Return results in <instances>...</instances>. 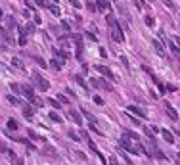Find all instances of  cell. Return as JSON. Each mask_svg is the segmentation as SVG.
<instances>
[{
    "mask_svg": "<svg viewBox=\"0 0 180 165\" xmlns=\"http://www.w3.org/2000/svg\"><path fill=\"white\" fill-rule=\"evenodd\" d=\"M106 19H107V25H109V35H111V38H113L115 42H123V41H125V35H123V31H121L119 23L115 21V17H113L111 14H107Z\"/></svg>",
    "mask_w": 180,
    "mask_h": 165,
    "instance_id": "cell-1",
    "label": "cell"
},
{
    "mask_svg": "<svg viewBox=\"0 0 180 165\" xmlns=\"http://www.w3.org/2000/svg\"><path fill=\"white\" fill-rule=\"evenodd\" d=\"M31 77H33V81H35V87H37V88H40V90H44V92H46L48 88H50V82H48L46 79L42 77V75L38 73V71H33Z\"/></svg>",
    "mask_w": 180,
    "mask_h": 165,
    "instance_id": "cell-2",
    "label": "cell"
},
{
    "mask_svg": "<svg viewBox=\"0 0 180 165\" xmlns=\"http://www.w3.org/2000/svg\"><path fill=\"white\" fill-rule=\"evenodd\" d=\"M119 144H121V148H123V150H126L129 154H138V152H140V146H132V144L129 142V138H125V136L119 140Z\"/></svg>",
    "mask_w": 180,
    "mask_h": 165,
    "instance_id": "cell-3",
    "label": "cell"
},
{
    "mask_svg": "<svg viewBox=\"0 0 180 165\" xmlns=\"http://www.w3.org/2000/svg\"><path fill=\"white\" fill-rule=\"evenodd\" d=\"M90 87L94 88H106V90H111V85H107L106 81H102V79H90Z\"/></svg>",
    "mask_w": 180,
    "mask_h": 165,
    "instance_id": "cell-4",
    "label": "cell"
},
{
    "mask_svg": "<svg viewBox=\"0 0 180 165\" xmlns=\"http://www.w3.org/2000/svg\"><path fill=\"white\" fill-rule=\"evenodd\" d=\"M96 69H98V71H100L102 75H106L107 79H115V75L111 73V69H109V67H106V65H96Z\"/></svg>",
    "mask_w": 180,
    "mask_h": 165,
    "instance_id": "cell-5",
    "label": "cell"
},
{
    "mask_svg": "<svg viewBox=\"0 0 180 165\" xmlns=\"http://www.w3.org/2000/svg\"><path fill=\"white\" fill-rule=\"evenodd\" d=\"M165 111H167V115H169V117H171L172 121H176V119H178V113H176V110L172 108L171 104H165Z\"/></svg>",
    "mask_w": 180,
    "mask_h": 165,
    "instance_id": "cell-6",
    "label": "cell"
},
{
    "mask_svg": "<svg viewBox=\"0 0 180 165\" xmlns=\"http://www.w3.org/2000/svg\"><path fill=\"white\" fill-rule=\"evenodd\" d=\"M152 46L155 48V52H157L159 56H165V48H163V44L157 41V38H152Z\"/></svg>",
    "mask_w": 180,
    "mask_h": 165,
    "instance_id": "cell-7",
    "label": "cell"
},
{
    "mask_svg": "<svg viewBox=\"0 0 180 165\" xmlns=\"http://www.w3.org/2000/svg\"><path fill=\"white\" fill-rule=\"evenodd\" d=\"M4 21H6V29H8V31H12V29H15V27H17V23H15L14 15H6V17H4Z\"/></svg>",
    "mask_w": 180,
    "mask_h": 165,
    "instance_id": "cell-8",
    "label": "cell"
},
{
    "mask_svg": "<svg viewBox=\"0 0 180 165\" xmlns=\"http://www.w3.org/2000/svg\"><path fill=\"white\" fill-rule=\"evenodd\" d=\"M23 115L27 117V119H31L33 115H35V108H33V106H29V104H25V106H23Z\"/></svg>",
    "mask_w": 180,
    "mask_h": 165,
    "instance_id": "cell-9",
    "label": "cell"
},
{
    "mask_svg": "<svg viewBox=\"0 0 180 165\" xmlns=\"http://www.w3.org/2000/svg\"><path fill=\"white\" fill-rule=\"evenodd\" d=\"M21 92H23L27 98H33L35 96V90H33V85H25V87H21Z\"/></svg>",
    "mask_w": 180,
    "mask_h": 165,
    "instance_id": "cell-10",
    "label": "cell"
},
{
    "mask_svg": "<svg viewBox=\"0 0 180 165\" xmlns=\"http://www.w3.org/2000/svg\"><path fill=\"white\" fill-rule=\"evenodd\" d=\"M123 136L129 138V140H134L136 144H138V140H140V136H138L136 133H132V131H125V133H123Z\"/></svg>",
    "mask_w": 180,
    "mask_h": 165,
    "instance_id": "cell-11",
    "label": "cell"
},
{
    "mask_svg": "<svg viewBox=\"0 0 180 165\" xmlns=\"http://www.w3.org/2000/svg\"><path fill=\"white\" fill-rule=\"evenodd\" d=\"M161 134H163V138H165V140H167L169 144H172V142H174V136H172V133H171V131L163 129V131H161Z\"/></svg>",
    "mask_w": 180,
    "mask_h": 165,
    "instance_id": "cell-12",
    "label": "cell"
},
{
    "mask_svg": "<svg viewBox=\"0 0 180 165\" xmlns=\"http://www.w3.org/2000/svg\"><path fill=\"white\" fill-rule=\"evenodd\" d=\"M167 46L171 48V52H172V54H176V56L180 54V48H178V44H176L174 41H167Z\"/></svg>",
    "mask_w": 180,
    "mask_h": 165,
    "instance_id": "cell-13",
    "label": "cell"
},
{
    "mask_svg": "<svg viewBox=\"0 0 180 165\" xmlns=\"http://www.w3.org/2000/svg\"><path fill=\"white\" fill-rule=\"evenodd\" d=\"M98 2V10H100V12H107V10H109V2H107V0H96Z\"/></svg>",
    "mask_w": 180,
    "mask_h": 165,
    "instance_id": "cell-14",
    "label": "cell"
},
{
    "mask_svg": "<svg viewBox=\"0 0 180 165\" xmlns=\"http://www.w3.org/2000/svg\"><path fill=\"white\" fill-rule=\"evenodd\" d=\"M129 111H130V113H136V115H138V117H142V119H144V117H146V113H144L142 110H138L136 106H129Z\"/></svg>",
    "mask_w": 180,
    "mask_h": 165,
    "instance_id": "cell-15",
    "label": "cell"
},
{
    "mask_svg": "<svg viewBox=\"0 0 180 165\" xmlns=\"http://www.w3.org/2000/svg\"><path fill=\"white\" fill-rule=\"evenodd\" d=\"M54 54L56 56H58V58H61V60H67V58H69V54H67V52H65V50H58V48H54Z\"/></svg>",
    "mask_w": 180,
    "mask_h": 165,
    "instance_id": "cell-16",
    "label": "cell"
},
{
    "mask_svg": "<svg viewBox=\"0 0 180 165\" xmlns=\"http://www.w3.org/2000/svg\"><path fill=\"white\" fill-rule=\"evenodd\" d=\"M12 65L17 67V69H21V71H25V65H23V62L19 60V58H14V60H12Z\"/></svg>",
    "mask_w": 180,
    "mask_h": 165,
    "instance_id": "cell-17",
    "label": "cell"
},
{
    "mask_svg": "<svg viewBox=\"0 0 180 165\" xmlns=\"http://www.w3.org/2000/svg\"><path fill=\"white\" fill-rule=\"evenodd\" d=\"M50 65H52V69H61L63 67V60H58V58H56V60L50 62Z\"/></svg>",
    "mask_w": 180,
    "mask_h": 165,
    "instance_id": "cell-18",
    "label": "cell"
},
{
    "mask_svg": "<svg viewBox=\"0 0 180 165\" xmlns=\"http://www.w3.org/2000/svg\"><path fill=\"white\" fill-rule=\"evenodd\" d=\"M69 117H71V119H73L77 125H81V123H83V119H81V115H79L77 111H69Z\"/></svg>",
    "mask_w": 180,
    "mask_h": 165,
    "instance_id": "cell-19",
    "label": "cell"
},
{
    "mask_svg": "<svg viewBox=\"0 0 180 165\" xmlns=\"http://www.w3.org/2000/svg\"><path fill=\"white\" fill-rule=\"evenodd\" d=\"M81 113H83V115H84V117H86V119H88V121H90V123H94V125H96V117H94V115H92V113H88V111H86V110H81Z\"/></svg>",
    "mask_w": 180,
    "mask_h": 165,
    "instance_id": "cell-20",
    "label": "cell"
},
{
    "mask_svg": "<svg viewBox=\"0 0 180 165\" xmlns=\"http://www.w3.org/2000/svg\"><path fill=\"white\" fill-rule=\"evenodd\" d=\"M29 102H31L33 106H37V108H40V106L44 104V102H42V100H38V96H33V98H29Z\"/></svg>",
    "mask_w": 180,
    "mask_h": 165,
    "instance_id": "cell-21",
    "label": "cell"
},
{
    "mask_svg": "<svg viewBox=\"0 0 180 165\" xmlns=\"http://www.w3.org/2000/svg\"><path fill=\"white\" fill-rule=\"evenodd\" d=\"M153 156H155L157 159H167V157H165V154H163L161 150H157V148H153Z\"/></svg>",
    "mask_w": 180,
    "mask_h": 165,
    "instance_id": "cell-22",
    "label": "cell"
},
{
    "mask_svg": "<svg viewBox=\"0 0 180 165\" xmlns=\"http://www.w3.org/2000/svg\"><path fill=\"white\" fill-rule=\"evenodd\" d=\"M48 102H50V106H52V108H56V110H60V108H61V102H58L56 98H50Z\"/></svg>",
    "mask_w": 180,
    "mask_h": 165,
    "instance_id": "cell-23",
    "label": "cell"
},
{
    "mask_svg": "<svg viewBox=\"0 0 180 165\" xmlns=\"http://www.w3.org/2000/svg\"><path fill=\"white\" fill-rule=\"evenodd\" d=\"M44 154H48V156H52V157H56V150L52 146H44Z\"/></svg>",
    "mask_w": 180,
    "mask_h": 165,
    "instance_id": "cell-24",
    "label": "cell"
},
{
    "mask_svg": "<svg viewBox=\"0 0 180 165\" xmlns=\"http://www.w3.org/2000/svg\"><path fill=\"white\" fill-rule=\"evenodd\" d=\"M8 129H14V131H17V129H19L17 121H14V119H8Z\"/></svg>",
    "mask_w": 180,
    "mask_h": 165,
    "instance_id": "cell-25",
    "label": "cell"
},
{
    "mask_svg": "<svg viewBox=\"0 0 180 165\" xmlns=\"http://www.w3.org/2000/svg\"><path fill=\"white\" fill-rule=\"evenodd\" d=\"M37 4L40 6V8H52V4L48 2V0H37Z\"/></svg>",
    "mask_w": 180,
    "mask_h": 165,
    "instance_id": "cell-26",
    "label": "cell"
},
{
    "mask_svg": "<svg viewBox=\"0 0 180 165\" xmlns=\"http://www.w3.org/2000/svg\"><path fill=\"white\" fill-rule=\"evenodd\" d=\"M6 98H8V102H10L12 106H21V102H19L15 96H6Z\"/></svg>",
    "mask_w": 180,
    "mask_h": 165,
    "instance_id": "cell-27",
    "label": "cell"
},
{
    "mask_svg": "<svg viewBox=\"0 0 180 165\" xmlns=\"http://www.w3.org/2000/svg\"><path fill=\"white\" fill-rule=\"evenodd\" d=\"M144 21H146V25H148V27H153V25H155V19H153L152 15H146V19H144Z\"/></svg>",
    "mask_w": 180,
    "mask_h": 165,
    "instance_id": "cell-28",
    "label": "cell"
},
{
    "mask_svg": "<svg viewBox=\"0 0 180 165\" xmlns=\"http://www.w3.org/2000/svg\"><path fill=\"white\" fill-rule=\"evenodd\" d=\"M29 136H31V138H35V140H44V138H42V136H38V134L35 133L33 129H29ZM44 142H46V140H44Z\"/></svg>",
    "mask_w": 180,
    "mask_h": 165,
    "instance_id": "cell-29",
    "label": "cell"
},
{
    "mask_svg": "<svg viewBox=\"0 0 180 165\" xmlns=\"http://www.w3.org/2000/svg\"><path fill=\"white\" fill-rule=\"evenodd\" d=\"M75 81H77V82H79V85H81L83 88H86V82H84V79L81 77V75H75Z\"/></svg>",
    "mask_w": 180,
    "mask_h": 165,
    "instance_id": "cell-30",
    "label": "cell"
},
{
    "mask_svg": "<svg viewBox=\"0 0 180 165\" xmlns=\"http://www.w3.org/2000/svg\"><path fill=\"white\" fill-rule=\"evenodd\" d=\"M50 119H52V121H56V123H61V117H60L58 113H56V111H52V113H50Z\"/></svg>",
    "mask_w": 180,
    "mask_h": 165,
    "instance_id": "cell-31",
    "label": "cell"
},
{
    "mask_svg": "<svg viewBox=\"0 0 180 165\" xmlns=\"http://www.w3.org/2000/svg\"><path fill=\"white\" fill-rule=\"evenodd\" d=\"M33 60H35V62H37V64H38V65H44V67H46V62H44V60H42V58H40V56H33Z\"/></svg>",
    "mask_w": 180,
    "mask_h": 165,
    "instance_id": "cell-32",
    "label": "cell"
},
{
    "mask_svg": "<svg viewBox=\"0 0 180 165\" xmlns=\"http://www.w3.org/2000/svg\"><path fill=\"white\" fill-rule=\"evenodd\" d=\"M161 2H163V4H165V6H167V8H169V10H176V6L172 4L171 0H161Z\"/></svg>",
    "mask_w": 180,
    "mask_h": 165,
    "instance_id": "cell-33",
    "label": "cell"
},
{
    "mask_svg": "<svg viewBox=\"0 0 180 165\" xmlns=\"http://www.w3.org/2000/svg\"><path fill=\"white\" fill-rule=\"evenodd\" d=\"M61 29L69 33V31H71V25H69V21H61Z\"/></svg>",
    "mask_w": 180,
    "mask_h": 165,
    "instance_id": "cell-34",
    "label": "cell"
},
{
    "mask_svg": "<svg viewBox=\"0 0 180 165\" xmlns=\"http://www.w3.org/2000/svg\"><path fill=\"white\" fill-rule=\"evenodd\" d=\"M10 88H12L14 92H21V87H17L15 82H10Z\"/></svg>",
    "mask_w": 180,
    "mask_h": 165,
    "instance_id": "cell-35",
    "label": "cell"
},
{
    "mask_svg": "<svg viewBox=\"0 0 180 165\" xmlns=\"http://www.w3.org/2000/svg\"><path fill=\"white\" fill-rule=\"evenodd\" d=\"M69 138H73L75 142H79V140H81V136H79V134H75L73 131H69Z\"/></svg>",
    "mask_w": 180,
    "mask_h": 165,
    "instance_id": "cell-36",
    "label": "cell"
},
{
    "mask_svg": "<svg viewBox=\"0 0 180 165\" xmlns=\"http://www.w3.org/2000/svg\"><path fill=\"white\" fill-rule=\"evenodd\" d=\"M56 98H60V102L61 104H69V98H65V96H61V94H58Z\"/></svg>",
    "mask_w": 180,
    "mask_h": 165,
    "instance_id": "cell-37",
    "label": "cell"
},
{
    "mask_svg": "<svg viewBox=\"0 0 180 165\" xmlns=\"http://www.w3.org/2000/svg\"><path fill=\"white\" fill-rule=\"evenodd\" d=\"M19 46H25V44H27V37H19Z\"/></svg>",
    "mask_w": 180,
    "mask_h": 165,
    "instance_id": "cell-38",
    "label": "cell"
},
{
    "mask_svg": "<svg viewBox=\"0 0 180 165\" xmlns=\"http://www.w3.org/2000/svg\"><path fill=\"white\" fill-rule=\"evenodd\" d=\"M94 102H96L98 106H104V100H102V98H100V96H94Z\"/></svg>",
    "mask_w": 180,
    "mask_h": 165,
    "instance_id": "cell-39",
    "label": "cell"
},
{
    "mask_svg": "<svg viewBox=\"0 0 180 165\" xmlns=\"http://www.w3.org/2000/svg\"><path fill=\"white\" fill-rule=\"evenodd\" d=\"M75 156H77V157H79V159H86V156H84L83 152H75Z\"/></svg>",
    "mask_w": 180,
    "mask_h": 165,
    "instance_id": "cell-40",
    "label": "cell"
},
{
    "mask_svg": "<svg viewBox=\"0 0 180 165\" xmlns=\"http://www.w3.org/2000/svg\"><path fill=\"white\" fill-rule=\"evenodd\" d=\"M52 14H54V15H60V8H56V6H52Z\"/></svg>",
    "mask_w": 180,
    "mask_h": 165,
    "instance_id": "cell-41",
    "label": "cell"
},
{
    "mask_svg": "<svg viewBox=\"0 0 180 165\" xmlns=\"http://www.w3.org/2000/svg\"><path fill=\"white\" fill-rule=\"evenodd\" d=\"M71 4H73L75 8H83V6H81V2H77V0H71Z\"/></svg>",
    "mask_w": 180,
    "mask_h": 165,
    "instance_id": "cell-42",
    "label": "cell"
},
{
    "mask_svg": "<svg viewBox=\"0 0 180 165\" xmlns=\"http://www.w3.org/2000/svg\"><path fill=\"white\" fill-rule=\"evenodd\" d=\"M86 8H88V10H90V12H96V10H98V8H96V6H94V4H88V6H86Z\"/></svg>",
    "mask_w": 180,
    "mask_h": 165,
    "instance_id": "cell-43",
    "label": "cell"
},
{
    "mask_svg": "<svg viewBox=\"0 0 180 165\" xmlns=\"http://www.w3.org/2000/svg\"><path fill=\"white\" fill-rule=\"evenodd\" d=\"M27 31L29 33H35V25H27Z\"/></svg>",
    "mask_w": 180,
    "mask_h": 165,
    "instance_id": "cell-44",
    "label": "cell"
},
{
    "mask_svg": "<svg viewBox=\"0 0 180 165\" xmlns=\"http://www.w3.org/2000/svg\"><path fill=\"white\" fill-rule=\"evenodd\" d=\"M15 165H25V161L23 159H17V161H15Z\"/></svg>",
    "mask_w": 180,
    "mask_h": 165,
    "instance_id": "cell-45",
    "label": "cell"
},
{
    "mask_svg": "<svg viewBox=\"0 0 180 165\" xmlns=\"http://www.w3.org/2000/svg\"><path fill=\"white\" fill-rule=\"evenodd\" d=\"M174 42L178 44V48H180V37H174Z\"/></svg>",
    "mask_w": 180,
    "mask_h": 165,
    "instance_id": "cell-46",
    "label": "cell"
},
{
    "mask_svg": "<svg viewBox=\"0 0 180 165\" xmlns=\"http://www.w3.org/2000/svg\"><path fill=\"white\" fill-rule=\"evenodd\" d=\"M0 152H6V148H4V146H2V144H0Z\"/></svg>",
    "mask_w": 180,
    "mask_h": 165,
    "instance_id": "cell-47",
    "label": "cell"
},
{
    "mask_svg": "<svg viewBox=\"0 0 180 165\" xmlns=\"http://www.w3.org/2000/svg\"><path fill=\"white\" fill-rule=\"evenodd\" d=\"M176 159H178V163H180V154H178V156H176Z\"/></svg>",
    "mask_w": 180,
    "mask_h": 165,
    "instance_id": "cell-48",
    "label": "cell"
},
{
    "mask_svg": "<svg viewBox=\"0 0 180 165\" xmlns=\"http://www.w3.org/2000/svg\"><path fill=\"white\" fill-rule=\"evenodd\" d=\"M0 19H2V8H0Z\"/></svg>",
    "mask_w": 180,
    "mask_h": 165,
    "instance_id": "cell-49",
    "label": "cell"
},
{
    "mask_svg": "<svg viewBox=\"0 0 180 165\" xmlns=\"http://www.w3.org/2000/svg\"><path fill=\"white\" fill-rule=\"evenodd\" d=\"M54 2H58V0H54Z\"/></svg>",
    "mask_w": 180,
    "mask_h": 165,
    "instance_id": "cell-50",
    "label": "cell"
}]
</instances>
